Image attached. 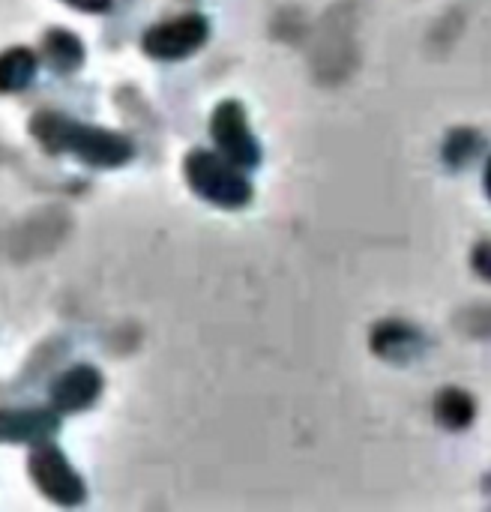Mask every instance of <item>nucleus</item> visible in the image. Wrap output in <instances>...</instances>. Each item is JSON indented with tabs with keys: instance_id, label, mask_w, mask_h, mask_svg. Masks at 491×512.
<instances>
[{
	"instance_id": "nucleus-1",
	"label": "nucleus",
	"mask_w": 491,
	"mask_h": 512,
	"mask_svg": "<svg viewBox=\"0 0 491 512\" xmlns=\"http://www.w3.org/2000/svg\"><path fill=\"white\" fill-rule=\"evenodd\" d=\"M30 132L48 153H69L93 168H120L132 159V141L126 135L57 111H39L30 120Z\"/></svg>"
},
{
	"instance_id": "nucleus-2",
	"label": "nucleus",
	"mask_w": 491,
	"mask_h": 512,
	"mask_svg": "<svg viewBox=\"0 0 491 512\" xmlns=\"http://www.w3.org/2000/svg\"><path fill=\"white\" fill-rule=\"evenodd\" d=\"M183 177L189 189L213 207L240 210L252 201V183L246 180L240 165H234L222 153L192 150L183 159Z\"/></svg>"
},
{
	"instance_id": "nucleus-3",
	"label": "nucleus",
	"mask_w": 491,
	"mask_h": 512,
	"mask_svg": "<svg viewBox=\"0 0 491 512\" xmlns=\"http://www.w3.org/2000/svg\"><path fill=\"white\" fill-rule=\"evenodd\" d=\"M27 474L36 483V489L60 507H78L87 498L84 480L57 447H36L33 456L27 459Z\"/></svg>"
},
{
	"instance_id": "nucleus-4",
	"label": "nucleus",
	"mask_w": 491,
	"mask_h": 512,
	"mask_svg": "<svg viewBox=\"0 0 491 512\" xmlns=\"http://www.w3.org/2000/svg\"><path fill=\"white\" fill-rule=\"evenodd\" d=\"M210 135L225 159H231L240 168H255L261 162V144L249 129V117L240 102L225 99L216 105L210 117Z\"/></svg>"
},
{
	"instance_id": "nucleus-5",
	"label": "nucleus",
	"mask_w": 491,
	"mask_h": 512,
	"mask_svg": "<svg viewBox=\"0 0 491 512\" xmlns=\"http://www.w3.org/2000/svg\"><path fill=\"white\" fill-rule=\"evenodd\" d=\"M207 36H210L207 18L198 12H189V15H177L171 21L150 27L141 39V48L153 60H183L195 54L207 42Z\"/></svg>"
},
{
	"instance_id": "nucleus-6",
	"label": "nucleus",
	"mask_w": 491,
	"mask_h": 512,
	"mask_svg": "<svg viewBox=\"0 0 491 512\" xmlns=\"http://www.w3.org/2000/svg\"><path fill=\"white\" fill-rule=\"evenodd\" d=\"M105 381L102 375L81 363V366H72L66 372H60L51 384V408L60 411V414H75V411H87L99 393H102Z\"/></svg>"
},
{
	"instance_id": "nucleus-7",
	"label": "nucleus",
	"mask_w": 491,
	"mask_h": 512,
	"mask_svg": "<svg viewBox=\"0 0 491 512\" xmlns=\"http://www.w3.org/2000/svg\"><path fill=\"white\" fill-rule=\"evenodd\" d=\"M60 414V411H57ZM54 411H45V408H18V411H3V441L6 444H33V447H42L48 444L57 429H60V420H57Z\"/></svg>"
},
{
	"instance_id": "nucleus-8",
	"label": "nucleus",
	"mask_w": 491,
	"mask_h": 512,
	"mask_svg": "<svg viewBox=\"0 0 491 512\" xmlns=\"http://www.w3.org/2000/svg\"><path fill=\"white\" fill-rule=\"evenodd\" d=\"M423 339L414 327L402 324V321H384L375 327L372 333V348L378 357L384 360H393V363H405L411 360L417 351H420Z\"/></svg>"
},
{
	"instance_id": "nucleus-9",
	"label": "nucleus",
	"mask_w": 491,
	"mask_h": 512,
	"mask_svg": "<svg viewBox=\"0 0 491 512\" xmlns=\"http://www.w3.org/2000/svg\"><path fill=\"white\" fill-rule=\"evenodd\" d=\"M42 57L48 60L51 69L57 72H72L84 63V45L75 33L63 30V27H54L45 33L42 39Z\"/></svg>"
},
{
	"instance_id": "nucleus-10",
	"label": "nucleus",
	"mask_w": 491,
	"mask_h": 512,
	"mask_svg": "<svg viewBox=\"0 0 491 512\" xmlns=\"http://www.w3.org/2000/svg\"><path fill=\"white\" fill-rule=\"evenodd\" d=\"M474 414H477V405L474 399L465 393V390H444L438 399H435V417L441 426L459 432V429H468L474 423Z\"/></svg>"
},
{
	"instance_id": "nucleus-11",
	"label": "nucleus",
	"mask_w": 491,
	"mask_h": 512,
	"mask_svg": "<svg viewBox=\"0 0 491 512\" xmlns=\"http://www.w3.org/2000/svg\"><path fill=\"white\" fill-rule=\"evenodd\" d=\"M36 75V54L30 48H9L3 51V69H0V87L3 93L24 90Z\"/></svg>"
},
{
	"instance_id": "nucleus-12",
	"label": "nucleus",
	"mask_w": 491,
	"mask_h": 512,
	"mask_svg": "<svg viewBox=\"0 0 491 512\" xmlns=\"http://www.w3.org/2000/svg\"><path fill=\"white\" fill-rule=\"evenodd\" d=\"M477 150H480V135L471 132V129H456V132L447 138V144H444V159H447L453 168H459V165H468V162L474 159Z\"/></svg>"
},
{
	"instance_id": "nucleus-13",
	"label": "nucleus",
	"mask_w": 491,
	"mask_h": 512,
	"mask_svg": "<svg viewBox=\"0 0 491 512\" xmlns=\"http://www.w3.org/2000/svg\"><path fill=\"white\" fill-rule=\"evenodd\" d=\"M474 267L483 279H491V243H480L474 252Z\"/></svg>"
},
{
	"instance_id": "nucleus-14",
	"label": "nucleus",
	"mask_w": 491,
	"mask_h": 512,
	"mask_svg": "<svg viewBox=\"0 0 491 512\" xmlns=\"http://www.w3.org/2000/svg\"><path fill=\"white\" fill-rule=\"evenodd\" d=\"M69 6H75L78 12H108L114 0H63Z\"/></svg>"
},
{
	"instance_id": "nucleus-15",
	"label": "nucleus",
	"mask_w": 491,
	"mask_h": 512,
	"mask_svg": "<svg viewBox=\"0 0 491 512\" xmlns=\"http://www.w3.org/2000/svg\"><path fill=\"white\" fill-rule=\"evenodd\" d=\"M471 315L483 321V324H474L471 330H474L477 336H491V309H477V312H471Z\"/></svg>"
},
{
	"instance_id": "nucleus-16",
	"label": "nucleus",
	"mask_w": 491,
	"mask_h": 512,
	"mask_svg": "<svg viewBox=\"0 0 491 512\" xmlns=\"http://www.w3.org/2000/svg\"><path fill=\"white\" fill-rule=\"evenodd\" d=\"M483 186H486V192H489L491 198V159L486 162V180H483Z\"/></svg>"
}]
</instances>
